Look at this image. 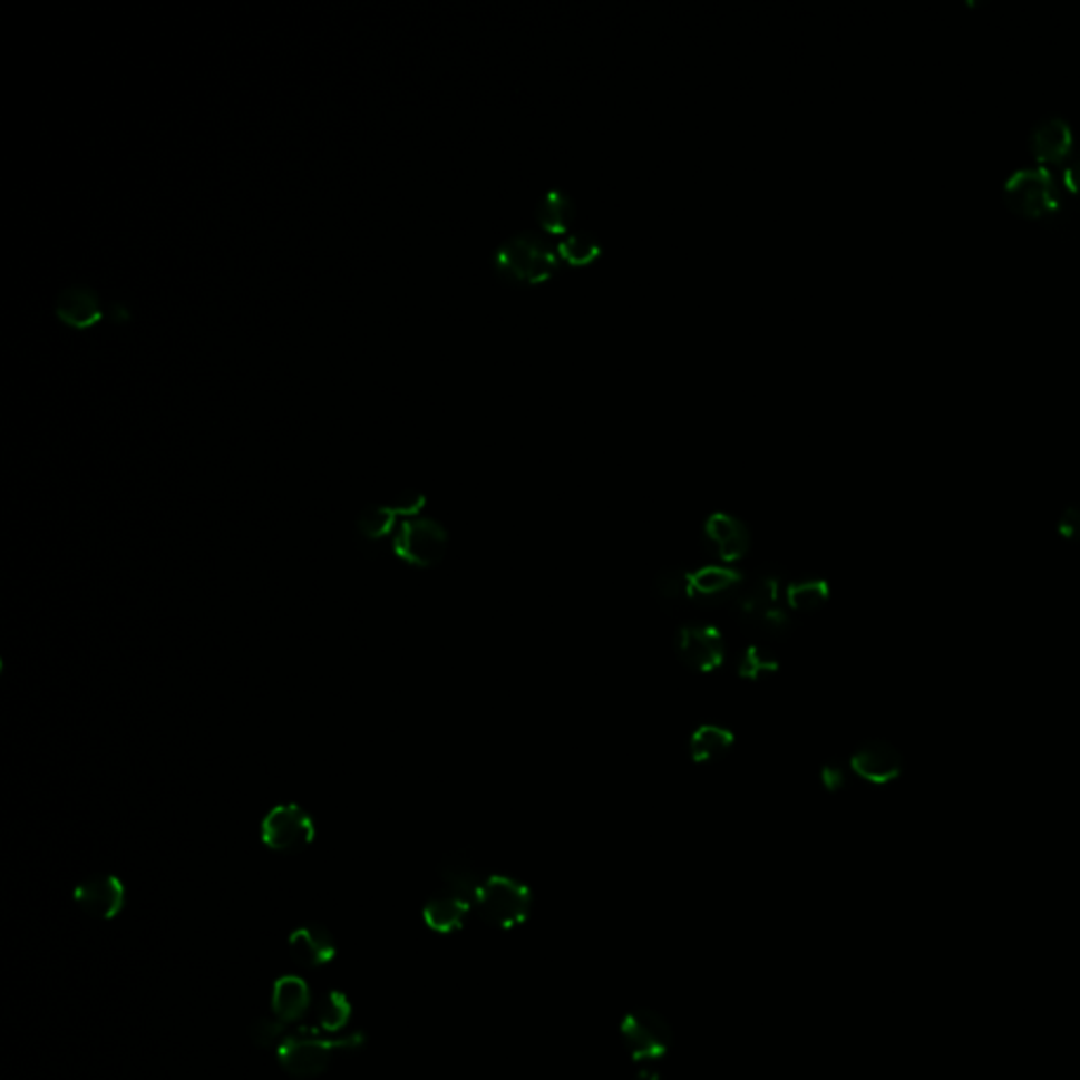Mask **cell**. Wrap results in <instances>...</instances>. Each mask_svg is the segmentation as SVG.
Segmentation results:
<instances>
[{
	"label": "cell",
	"mask_w": 1080,
	"mask_h": 1080,
	"mask_svg": "<svg viewBox=\"0 0 1080 1080\" xmlns=\"http://www.w3.org/2000/svg\"><path fill=\"white\" fill-rule=\"evenodd\" d=\"M439 878L444 883V888H450L454 893H460L475 902V893L486 876L463 853H450L439 864Z\"/></svg>",
	"instance_id": "44dd1931"
},
{
	"label": "cell",
	"mask_w": 1080,
	"mask_h": 1080,
	"mask_svg": "<svg viewBox=\"0 0 1080 1080\" xmlns=\"http://www.w3.org/2000/svg\"><path fill=\"white\" fill-rule=\"evenodd\" d=\"M631 1080H663L661 1066H633Z\"/></svg>",
	"instance_id": "1f68e13d"
},
{
	"label": "cell",
	"mask_w": 1080,
	"mask_h": 1080,
	"mask_svg": "<svg viewBox=\"0 0 1080 1080\" xmlns=\"http://www.w3.org/2000/svg\"><path fill=\"white\" fill-rule=\"evenodd\" d=\"M619 1039L631 1066H663L673 1044V1030L663 1013L631 1009L619 1020Z\"/></svg>",
	"instance_id": "5b68a950"
},
{
	"label": "cell",
	"mask_w": 1080,
	"mask_h": 1080,
	"mask_svg": "<svg viewBox=\"0 0 1080 1080\" xmlns=\"http://www.w3.org/2000/svg\"><path fill=\"white\" fill-rule=\"evenodd\" d=\"M850 770L872 786H888L904 772L902 751L883 739L865 741L850 758Z\"/></svg>",
	"instance_id": "7c38bea8"
},
{
	"label": "cell",
	"mask_w": 1080,
	"mask_h": 1080,
	"mask_svg": "<svg viewBox=\"0 0 1080 1080\" xmlns=\"http://www.w3.org/2000/svg\"><path fill=\"white\" fill-rule=\"evenodd\" d=\"M1006 205L1023 217L1042 220L1060 210V191L1047 167H1022L1004 179Z\"/></svg>",
	"instance_id": "8992f818"
},
{
	"label": "cell",
	"mask_w": 1080,
	"mask_h": 1080,
	"mask_svg": "<svg viewBox=\"0 0 1080 1080\" xmlns=\"http://www.w3.org/2000/svg\"><path fill=\"white\" fill-rule=\"evenodd\" d=\"M393 551L408 566L432 568L448 551V532L431 517H406L393 534Z\"/></svg>",
	"instance_id": "52a82bcc"
},
{
	"label": "cell",
	"mask_w": 1080,
	"mask_h": 1080,
	"mask_svg": "<svg viewBox=\"0 0 1080 1080\" xmlns=\"http://www.w3.org/2000/svg\"><path fill=\"white\" fill-rule=\"evenodd\" d=\"M576 217V203L568 191L549 188L536 205V222L545 235L566 236Z\"/></svg>",
	"instance_id": "ffe728a7"
},
{
	"label": "cell",
	"mask_w": 1080,
	"mask_h": 1080,
	"mask_svg": "<svg viewBox=\"0 0 1080 1080\" xmlns=\"http://www.w3.org/2000/svg\"><path fill=\"white\" fill-rule=\"evenodd\" d=\"M732 746H734L732 730L716 727V724H703L690 737V756L694 762L708 765L724 758Z\"/></svg>",
	"instance_id": "7402d4cb"
},
{
	"label": "cell",
	"mask_w": 1080,
	"mask_h": 1080,
	"mask_svg": "<svg viewBox=\"0 0 1080 1080\" xmlns=\"http://www.w3.org/2000/svg\"><path fill=\"white\" fill-rule=\"evenodd\" d=\"M366 1041L368 1039L363 1032H354L342 1039L292 1034L276 1049V1063L292 1079H317L332 1068L335 1055L359 1051L366 1047Z\"/></svg>",
	"instance_id": "3957f363"
},
{
	"label": "cell",
	"mask_w": 1080,
	"mask_h": 1080,
	"mask_svg": "<svg viewBox=\"0 0 1080 1080\" xmlns=\"http://www.w3.org/2000/svg\"><path fill=\"white\" fill-rule=\"evenodd\" d=\"M496 275L512 285H536L562 269L557 247L536 233H517L505 239L492 256Z\"/></svg>",
	"instance_id": "7a4b0ae2"
},
{
	"label": "cell",
	"mask_w": 1080,
	"mask_h": 1080,
	"mask_svg": "<svg viewBox=\"0 0 1080 1080\" xmlns=\"http://www.w3.org/2000/svg\"><path fill=\"white\" fill-rule=\"evenodd\" d=\"M285 1028L288 1023L283 1020H279L276 1015H260L256 1018V1022L252 1023L250 1028V1037H252V1042L260 1047V1049H273V1047H281L283 1041L288 1039L285 1034Z\"/></svg>",
	"instance_id": "83f0119b"
},
{
	"label": "cell",
	"mask_w": 1080,
	"mask_h": 1080,
	"mask_svg": "<svg viewBox=\"0 0 1080 1080\" xmlns=\"http://www.w3.org/2000/svg\"><path fill=\"white\" fill-rule=\"evenodd\" d=\"M784 587V576L775 570H765L743 583L732 602V614L739 627L746 629L758 638H781L791 627V619L779 597Z\"/></svg>",
	"instance_id": "6da1fadb"
},
{
	"label": "cell",
	"mask_w": 1080,
	"mask_h": 1080,
	"mask_svg": "<svg viewBox=\"0 0 1080 1080\" xmlns=\"http://www.w3.org/2000/svg\"><path fill=\"white\" fill-rule=\"evenodd\" d=\"M75 904L96 921H113L123 912L127 902L125 884L113 874H96L77 884Z\"/></svg>",
	"instance_id": "9c48e42d"
},
{
	"label": "cell",
	"mask_w": 1080,
	"mask_h": 1080,
	"mask_svg": "<svg viewBox=\"0 0 1080 1080\" xmlns=\"http://www.w3.org/2000/svg\"><path fill=\"white\" fill-rule=\"evenodd\" d=\"M743 574L728 566H706L688 572V600L703 609H716L734 602L743 587Z\"/></svg>",
	"instance_id": "30bf717a"
},
{
	"label": "cell",
	"mask_w": 1080,
	"mask_h": 1080,
	"mask_svg": "<svg viewBox=\"0 0 1080 1080\" xmlns=\"http://www.w3.org/2000/svg\"><path fill=\"white\" fill-rule=\"evenodd\" d=\"M314 834L317 827L311 813L294 802L273 806L260 825L262 843L279 855L304 853L313 845Z\"/></svg>",
	"instance_id": "ba28073f"
},
{
	"label": "cell",
	"mask_w": 1080,
	"mask_h": 1080,
	"mask_svg": "<svg viewBox=\"0 0 1080 1080\" xmlns=\"http://www.w3.org/2000/svg\"><path fill=\"white\" fill-rule=\"evenodd\" d=\"M422 507H425V496L422 494H408V496H403L399 503H393V505H376V507H370L368 512L359 517L357 528H359L363 538H368V541H372L373 543V541L393 536L397 528H399V524L406 517L420 515Z\"/></svg>",
	"instance_id": "9a60e30c"
},
{
	"label": "cell",
	"mask_w": 1080,
	"mask_h": 1080,
	"mask_svg": "<svg viewBox=\"0 0 1080 1080\" xmlns=\"http://www.w3.org/2000/svg\"><path fill=\"white\" fill-rule=\"evenodd\" d=\"M313 1004V994L309 983L295 975H285L276 980L273 985V996H271V1011L279 1020L285 1023H294L302 1020Z\"/></svg>",
	"instance_id": "d6986e66"
},
{
	"label": "cell",
	"mask_w": 1080,
	"mask_h": 1080,
	"mask_svg": "<svg viewBox=\"0 0 1080 1080\" xmlns=\"http://www.w3.org/2000/svg\"><path fill=\"white\" fill-rule=\"evenodd\" d=\"M819 779H821V784H824L825 789H827L829 794H836V791H840V789L846 786V779H848V777H846V770L843 765H838V762H829V765H825V767L821 768Z\"/></svg>",
	"instance_id": "f1b7e54d"
},
{
	"label": "cell",
	"mask_w": 1080,
	"mask_h": 1080,
	"mask_svg": "<svg viewBox=\"0 0 1080 1080\" xmlns=\"http://www.w3.org/2000/svg\"><path fill=\"white\" fill-rule=\"evenodd\" d=\"M829 600V585L824 578L794 581L786 587L787 606L796 612H817Z\"/></svg>",
	"instance_id": "603a6c76"
},
{
	"label": "cell",
	"mask_w": 1080,
	"mask_h": 1080,
	"mask_svg": "<svg viewBox=\"0 0 1080 1080\" xmlns=\"http://www.w3.org/2000/svg\"><path fill=\"white\" fill-rule=\"evenodd\" d=\"M600 241L590 231H570L568 235L562 236L557 243V254L562 262L570 266H585L600 256Z\"/></svg>",
	"instance_id": "cb8c5ba5"
},
{
	"label": "cell",
	"mask_w": 1080,
	"mask_h": 1080,
	"mask_svg": "<svg viewBox=\"0 0 1080 1080\" xmlns=\"http://www.w3.org/2000/svg\"><path fill=\"white\" fill-rule=\"evenodd\" d=\"M777 669H779V656L775 654V650L768 649L767 644H751L741 656L739 675L743 680L753 682L777 673Z\"/></svg>",
	"instance_id": "484cf974"
},
{
	"label": "cell",
	"mask_w": 1080,
	"mask_h": 1080,
	"mask_svg": "<svg viewBox=\"0 0 1080 1080\" xmlns=\"http://www.w3.org/2000/svg\"><path fill=\"white\" fill-rule=\"evenodd\" d=\"M703 532L713 553L727 564L741 562L751 547V534L746 524L728 513L709 515Z\"/></svg>",
	"instance_id": "5bb4252c"
},
{
	"label": "cell",
	"mask_w": 1080,
	"mask_h": 1080,
	"mask_svg": "<svg viewBox=\"0 0 1080 1080\" xmlns=\"http://www.w3.org/2000/svg\"><path fill=\"white\" fill-rule=\"evenodd\" d=\"M471 912L475 909L469 897L454 893L450 888H441L422 905V921L432 933L453 935L465 928Z\"/></svg>",
	"instance_id": "e0dca14e"
},
{
	"label": "cell",
	"mask_w": 1080,
	"mask_h": 1080,
	"mask_svg": "<svg viewBox=\"0 0 1080 1080\" xmlns=\"http://www.w3.org/2000/svg\"><path fill=\"white\" fill-rule=\"evenodd\" d=\"M1061 538L1070 543L1080 541V507H1070L1061 515L1060 526H1058Z\"/></svg>",
	"instance_id": "f546056e"
},
{
	"label": "cell",
	"mask_w": 1080,
	"mask_h": 1080,
	"mask_svg": "<svg viewBox=\"0 0 1080 1080\" xmlns=\"http://www.w3.org/2000/svg\"><path fill=\"white\" fill-rule=\"evenodd\" d=\"M288 950L295 964L304 969H319L332 963L338 954L334 935L321 924L298 926L288 940Z\"/></svg>",
	"instance_id": "2e32d148"
},
{
	"label": "cell",
	"mask_w": 1080,
	"mask_h": 1080,
	"mask_svg": "<svg viewBox=\"0 0 1080 1080\" xmlns=\"http://www.w3.org/2000/svg\"><path fill=\"white\" fill-rule=\"evenodd\" d=\"M678 654L687 668L697 673L716 671L724 663V638L709 625H687L678 631Z\"/></svg>",
	"instance_id": "8fae6325"
},
{
	"label": "cell",
	"mask_w": 1080,
	"mask_h": 1080,
	"mask_svg": "<svg viewBox=\"0 0 1080 1080\" xmlns=\"http://www.w3.org/2000/svg\"><path fill=\"white\" fill-rule=\"evenodd\" d=\"M351 1013L353 1006L349 999L342 992H330L317 1006V1025L319 1030L332 1034L347 1028V1023L351 1022Z\"/></svg>",
	"instance_id": "d4e9b609"
},
{
	"label": "cell",
	"mask_w": 1080,
	"mask_h": 1080,
	"mask_svg": "<svg viewBox=\"0 0 1080 1080\" xmlns=\"http://www.w3.org/2000/svg\"><path fill=\"white\" fill-rule=\"evenodd\" d=\"M534 893L519 878L488 874L475 893L473 909L486 924L498 931H513L531 918Z\"/></svg>",
	"instance_id": "277c9868"
},
{
	"label": "cell",
	"mask_w": 1080,
	"mask_h": 1080,
	"mask_svg": "<svg viewBox=\"0 0 1080 1080\" xmlns=\"http://www.w3.org/2000/svg\"><path fill=\"white\" fill-rule=\"evenodd\" d=\"M654 595L656 600L665 606L673 609L675 604L682 602V597H688V572L682 568L661 570L654 578Z\"/></svg>",
	"instance_id": "4316f807"
},
{
	"label": "cell",
	"mask_w": 1080,
	"mask_h": 1080,
	"mask_svg": "<svg viewBox=\"0 0 1080 1080\" xmlns=\"http://www.w3.org/2000/svg\"><path fill=\"white\" fill-rule=\"evenodd\" d=\"M1074 134L1066 118L1060 115L1042 117L1030 129V150L1044 165H1060L1072 157Z\"/></svg>",
	"instance_id": "4fadbf2b"
},
{
	"label": "cell",
	"mask_w": 1080,
	"mask_h": 1080,
	"mask_svg": "<svg viewBox=\"0 0 1080 1080\" xmlns=\"http://www.w3.org/2000/svg\"><path fill=\"white\" fill-rule=\"evenodd\" d=\"M1061 182H1063L1068 193H1072L1074 197H1080V153L1077 157H1070L1066 160L1063 172H1061Z\"/></svg>",
	"instance_id": "4dcf8cb0"
},
{
	"label": "cell",
	"mask_w": 1080,
	"mask_h": 1080,
	"mask_svg": "<svg viewBox=\"0 0 1080 1080\" xmlns=\"http://www.w3.org/2000/svg\"><path fill=\"white\" fill-rule=\"evenodd\" d=\"M56 314L72 328H91L104 317L101 298L91 285H68L56 298Z\"/></svg>",
	"instance_id": "ac0fdd59"
}]
</instances>
